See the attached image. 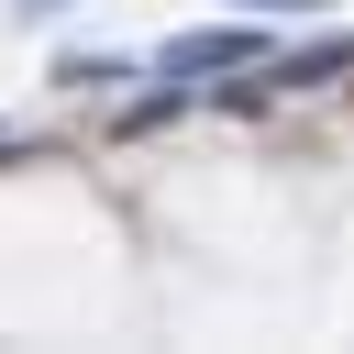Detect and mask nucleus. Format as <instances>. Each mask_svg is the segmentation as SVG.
Here are the masks:
<instances>
[{"mask_svg":"<svg viewBox=\"0 0 354 354\" xmlns=\"http://www.w3.org/2000/svg\"><path fill=\"white\" fill-rule=\"evenodd\" d=\"M254 55V33H188L177 55H166V77H199V66H243Z\"/></svg>","mask_w":354,"mask_h":354,"instance_id":"obj_1","label":"nucleus"},{"mask_svg":"<svg viewBox=\"0 0 354 354\" xmlns=\"http://www.w3.org/2000/svg\"><path fill=\"white\" fill-rule=\"evenodd\" d=\"M22 11H66V0H22Z\"/></svg>","mask_w":354,"mask_h":354,"instance_id":"obj_2","label":"nucleus"},{"mask_svg":"<svg viewBox=\"0 0 354 354\" xmlns=\"http://www.w3.org/2000/svg\"><path fill=\"white\" fill-rule=\"evenodd\" d=\"M11 144H22V133H11V122H0V155H11Z\"/></svg>","mask_w":354,"mask_h":354,"instance_id":"obj_3","label":"nucleus"},{"mask_svg":"<svg viewBox=\"0 0 354 354\" xmlns=\"http://www.w3.org/2000/svg\"><path fill=\"white\" fill-rule=\"evenodd\" d=\"M277 11H310V0H277Z\"/></svg>","mask_w":354,"mask_h":354,"instance_id":"obj_4","label":"nucleus"}]
</instances>
